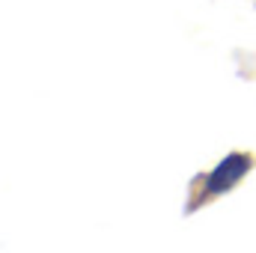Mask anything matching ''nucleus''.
I'll use <instances>...</instances> for the list:
<instances>
[{"mask_svg":"<svg viewBox=\"0 0 256 253\" xmlns=\"http://www.w3.org/2000/svg\"><path fill=\"white\" fill-rule=\"evenodd\" d=\"M248 170H250V158L248 155H230V158H224L212 170V176L206 182V194H224V190H230Z\"/></svg>","mask_w":256,"mask_h":253,"instance_id":"1","label":"nucleus"}]
</instances>
